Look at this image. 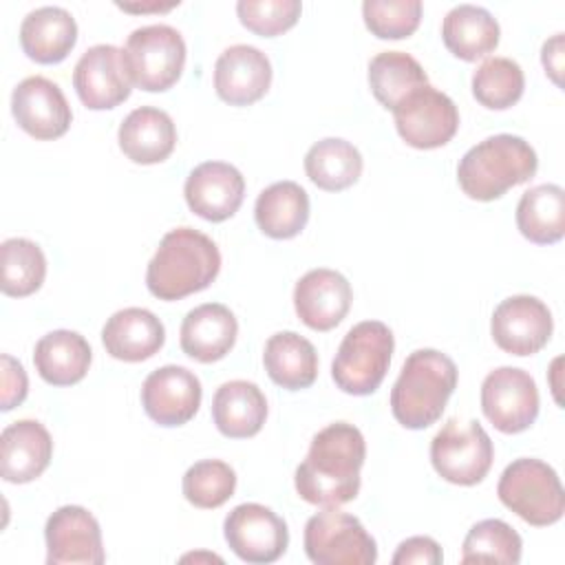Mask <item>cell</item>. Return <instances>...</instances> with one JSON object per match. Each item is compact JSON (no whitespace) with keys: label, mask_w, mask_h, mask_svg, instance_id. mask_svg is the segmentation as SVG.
<instances>
[{"label":"cell","mask_w":565,"mask_h":565,"mask_svg":"<svg viewBox=\"0 0 565 565\" xmlns=\"http://www.w3.org/2000/svg\"><path fill=\"white\" fill-rule=\"evenodd\" d=\"M366 444L353 424L335 422L318 430L309 452L296 468V492L311 505L338 508L360 492Z\"/></svg>","instance_id":"1"},{"label":"cell","mask_w":565,"mask_h":565,"mask_svg":"<svg viewBox=\"0 0 565 565\" xmlns=\"http://www.w3.org/2000/svg\"><path fill=\"white\" fill-rule=\"evenodd\" d=\"M221 271L216 243L194 227L170 230L146 269L148 291L159 300H181L212 285Z\"/></svg>","instance_id":"2"},{"label":"cell","mask_w":565,"mask_h":565,"mask_svg":"<svg viewBox=\"0 0 565 565\" xmlns=\"http://www.w3.org/2000/svg\"><path fill=\"white\" fill-rule=\"evenodd\" d=\"M455 386V362L437 349H417L391 388V413L404 428H428L441 417Z\"/></svg>","instance_id":"3"},{"label":"cell","mask_w":565,"mask_h":565,"mask_svg":"<svg viewBox=\"0 0 565 565\" xmlns=\"http://www.w3.org/2000/svg\"><path fill=\"white\" fill-rule=\"evenodd\" d=\"M539 159L534 148L516 135H492L472 146L457 166V181L466 196L494 201L510 188L536 174Z\"/></svg>","instance_id":"4"},{"label":"cell","mask_w":565,"mask_h":565,"mask_svg":"<svg viewBox=\"0 0 565 565\" xmlns=\"http://www.w3.org/2000/svg\"><path fill=\"white\" fill-rule=\"evenodd\" d=\"M393 333L380 320L351 327L331 362L335 386L349 395H371L380 388L393 355Z\"/></svg>","instance_id":"5"},{"label":"cell","mask_w":565,"mask_h":565,"mask_svg":"<svg viewBox=\"0 0 565 565\" xmlns=\"http://www.w3.org/2000/svg\"><path fill=\"white\" fill-rule=\"evenodd\" d=\"M497 494L508 510L536 527L561 521L565 512L561 479L556 470L541 459L521 457L505 466Z\"/></svg>","instance_id":"6"},{"label":"cell","mask_w":565,"mask_h":565,"mask_svg":"<svg viewBox=\"0 0 565 565\" xmlns=\"http://www.w3.org/2000/svg\"><path fill=\"white\" fill-rule=\"evenodd\" d=\"M124 60L135 86L148 93H163L183 73L185 42L170 24L139 26L126 40Z\"/></svg>","instance_id":"7"},{"label":"cell","mask_w":565,"mask_h":565,"mask_svg":"<svg viewBox=\"0 0 565 565\" xmlns=\"http://www.w3.org/2000/svg\"><path fill=\"white\" fill-rule=\"evenodd\" d=\"M494 446L477 419H448L430 441L435 472L457 486H475L490 472Z\"/></svg>","instance_id":"8"},{"label":"cell","mask_w":565,"mask_h":565,"mask_svg":"<svg viewBox=\"0 0 565 565\" xmlns=\"http://www.w3.org/2000/svg\"><path fill=\"white\" fill-rule=\"evenodd\" d=\"M305 552L316 565H373L377 561L375 539L358 516L324 508L305 525Z\"/></svg>","instance_id":"9"},{"label":"cell","mask_w":565,"mask_h":565,"mask_svg":"<svg viewBox=\"0 0 565 565\" xmlns=\"http://www.w3.org/2000/svg\"><path fill=\"white\" fill-rule=\"evenodd\" d=\"M393 117L399 137L417 150L446 146L459 128V110L455 102L430 84L408 93L393 108Z\"/></svg>","instance_id":"10"},{"label":"cell","mask_w":565,"mask_h":565,"mask_svg":"<svg viewBox=\"0 0 565 565\" xmlns=\"http://www.w3.org/2000/svg\"><path fill=\"white\" fill-rule=\"evenodd\" d=\"M481 411L490 424L505 435L527 430L539 415V388L534 377L516 366L490 371L481 384Z\"/></svg>","instance_id":"11"},{"label":"cell","mask_w":565,"mask_h":565,"mask_svg":"<svg viewBox=\"0 0 565 565\" xmlns=\"http://www.w3.org/2000/svg\"><path fill=\"white\" fill-rule=\"evenodd\" d=\"M230 550L245 563H274L289 545L287 523L267 505L241 503L223 521Z\"/></svg>","instance_id":"12"},{"label":"cell","mask_w":565,"mask_h":565,"mask_svg":"<svg viewBox=\"0 0 565 565\" xmlns=\"http://www.w3.org/2000/svg\"><path fill=\"white\" fill-rule=\"evenodd\" d=\"M73 86L79 102L90 110H108L126 102L132 79L124 51L113 44L90 46L75 64Z\"/></svg>","instance_id":"13"},{"label":"cell","mask_w":565,"mask_h":565,"mask_svg":"<svg viewBox=\"0 0 565 565\" xmlns=\"http://www.w3.org/2000/svg\"><path fill=\"white\" fill-rule=\"evenodd\" d=\"M552 313L536 296H510L492 313L490 331L497 347L510 355H534L552 338Z\"/></svg>","instance_id":"14"},{"label":"cell","mask_w":565,"mask_h":565,"mask_svg":"<svg viewBox=\"0 0 565 565\" xmlns=\"http://www.w3.org/2000/svg\"><path fill=\"white\" fill-rule=\"evenodd\" d=\"M49 565H102V530L97 519L82 505L57 508L44 525Z\"/></svg>","instance_id":"15"},{"label":"cell","mask_w":565,"mask_h":565,"mask_svg":"<svg viewBox=\"0 0 565 565\" xmlns=\"http://www.w3.org/2000/svg\"><path fill=\"white\" fill-rule=\"evenodd\" d=\"M11 113L18 126L40 141L62 137L73 119L62 88L42 75L24 77L13 88Z\"/></svg>","instance_id":"16"},{"label":"cell","mask_w":565,"mask_h":565,"mask_svg":"<svg viewBox=\"0 0 565 565\" xmlns=\"http://www.w3.org/2000/svg\"><path fill=\"white\" fill-rule=\"evenodd\" d=\"M203 388L185 366L166 364L152 371L141 384V406L159 426H183L201 406Z\"/></svg>","instance_id":"17"},{"label":"cell","mask_w":565,"mask_h":565,"mask_svg":"<svg viewBox=\"0 0 565 565\" xmlns=\"http://www.w3.org/2000/svg\"><path fill=\"white\" fill-rule=\"evenodd\" d=\"M188 207L212 223L234 216L245 196L243 174L225 161L199 163L183 185Z\"/></svg>","instance_id":"18"},{"label":"cell","mask_w":565,"mask_h":565,"mask_svg":"<svg viewBox=\"0 0 565 565\" xmlns=\"http://www.w3.org/2000/svg\"><path fill=\"white\" fill-rule=\"evenodd\" d=\"M353 291L349 280L327 267L307 271L294 287V307L298 318L313 331L338 327L351 309Z\"/></svg>","instance_id":"19"},{"label":"cell","mask_w":565,"mask_h":565,"mask_svg":"<svg viewBox=\"0 0 565 565\" xmlns=\"http://www.w3.org/2000/svg\"><path fill=\"white\" fill-rule=\"evenodd\" d=\"M271 84L269 57L249 44L225 49L214 64L216 95L230 106H249L258 102Z\"/></svg>","instance_id":"20"},{"label":"cell","mask_w":565,"mask_h":565,"mask_svg":"<svg viewBox=\"0 0 565 565\" xmlns=\"http://www.w3.org/2000/svg\"><path fill=\"white\" fill-rule=\"evenodd\" d=\"M53 457V439L35 419L9 424L0 435V475L9 483L38 479Z\"/></svg>","instance_id":"21"},{"label":"cell","mask_w":565,"mask_h":565,"mask_svg":"<svg viewBox=\"0 0 565 565\" xmlns=\"http://www.w3.org/2000/svg\"><path fill=\"white\" fill-rule=\"evenodd\" d=\"M102 342L108 355L121 362H143L159 353L166 342L163 322L148 309L126 307L115 311L104 329Z\"/></svg>","instance_id":"22"},{"label":"cell","mask_w":565,"mask_h":565,"mask_svg":"<svg viewBox=\"0 0 565 565\" xmlns=\"http://www.w3.org/2000/svg\"><path fill=\"white\" fill-rule=\"evenodd\" d=\"M179 335L188 358L210 364L232 351L238 335V322L225 305L205 302L188 311Z\"/></svg>","instance_id":"23"},{"label":"cell","mask_w":565,"mask_h":565,"mask_svg":"<svg viewBox=\"0 0 565 565\" xmlns=\"http://www.w3.org/2000/svg\"><path fill=\"white\" fill-rule=\"evenodd\" d=\"M117 141L130 161L141 166L161 163L177 146V128L166 110L139 106L119 124Z\"/></svg>","instance_id":"24"},{"label":"cell","mask_w":565,"mask_h":565,"mask_svg":"<svg viewBox=\"0 0 565 565\" xmlns=\"http://www.w3.org/2000/svg\"><path fill=\"white\" fill-rule=\"evenodd\" d=\"M77 42V22L62 7H38L20 24V44L38 64L62 62Z\"/></svg>","instance_id":"25"},{"label":"cell","mask_w":565,"mask_h":565,"mask_svg":"<svg viewBox=\"0 0 565 565\" xmlns=\"http://www.w3.org/2000/svg\"><path fill=\"white\" fill-rule=\"evenodd\" d=\"M93 360L90 344L77 331L57 329L42 335L33 349V364L40 377L53 386H71L84 380Z\"/></svg>","instance_id":"26"},{"label":"cell","mask_w":565,"mask_h":565,"mask_svg":"<svg viewBox=\"0 0 565 565\" xmlns=\"http://www.w3.org/2000/svg\"><path fill=\"white\" fill-rule=\"evenodd\" d=\"M212 419L221 435L232 439L254 437L267 419V399L263 391L247 380H232L216 388L212 399Z\"/></svg>","instance_id":"27"},{"label":"cell","mask_w":565,"mask_h":565,"mask_svg":"<svg viewBox=\"0 0 565 565\" xmlns=\"http://www.w3.org/2000/svg\"><path fill=\"white\" fill-rule=\"evenodd\" d=\"M499 35L501 29L497 18L477 4L452 7L441 24V40L446 49L463 62H475L492 53L499 44Z\"/></svg>","instance_id":"28"},{"label":"cell","mask_w":565,"mask_h":565,"mask_svg":"<svg viewBox=\"0 0 565 565\" xmlns=\"http://www.w3.org/2000/svg\"><path fill=\"white\" fill-rule=\"evenodd\" d=\"M263 364L271 382L287 391L309 388L318 377V353L313 344L296 331L274 333L265 342Z\"/></svg>","instance_id":"29"},{"label":"cell","mask_w":565,"mask_h":565,"mask_svg":"<svg viewBox=\"0 0 565 565\" xmlns=\"http://www.w3.org/2000/svg\"><path fill=\"white\" fill-rule=\"evenodd\" d=\"M258 230L269 238H294L309 221V196L296 181H278L265 188L254 205Z\"/></svg>","instance_id":"30"},{"label":"cell","mask_w":565,"mask_h":565,"mask_svg":"<svg viewBox=\"0 0 565 565\" xmlns=\"http://www.w3.org/2000/svg\"><path fill=\"white\" fill-rule=\"evenodd\" d=\"M519 232L536 243L552 245L565 236V192L556 183H543L523 192L516 205Z\"/></svg>","instance_id":"31"},{"label":"cell","mask_w":565,"mask_h":565,"mask_svg":"<svg viewBox=\"0 0 565 565\" xmlns=\"http://www.w3.org/2000/svg\"><path fill=\"white\" fill-rule=\"evenodd\" d=\"M360 150L338 137L316 141L305 154V172L313 185L327 192H340L351 188L362 174Z\"/></svg>","instance_id":"32"},{"label":"cell","mask_w":565,"mask_h":565,"mask_svg":"<svg viewBox=\"0 0 565 565\" xmlns=\"http://www.w3.org/2000/svg\"><path fill=\"white\" fill-rule=\"evenodd\" d=\"M424 84H428L426 71L404 51H382L369 62L371 93L388 110Z\"/></svg>","instance_id":"33"},{"label":"cell","mask_w":565,"mask_h":565,"mask_svg":"<svg viewBox=\"0 0 565 565\" xmlns=\"http://www.w3.org/2000/svg\"><path fill=\"white\" fill-rule=\"evenodd\" d=\"M2 294L24 298L35 294L46 276V258L38 243L29 238H7L0 245Z\"/></svg>","instance_id":"34"},{"label":"cell","mask_w":565,"mask_h":565,"mask_svg":"<svg viewBox=\"0 0 565 565\" xmlns=\"http://www.w3.org/2000/svg\"><path fill=\"white\" fill-rule=\"evenodd\" d=\"M525 88L521 66L510 57H488L472 73V95L490 110L514 106Z\"/></svg>","instance_id":"35"},{"label":"cell","mask_w":565,"mask_h":565,"mask_svg":"<svg viewBox=\"0 0 565 565\" xmlns=\"http://www.w3.org/2000/svg\"><path fill=\"white\" fill-rule=\"evenodd\" d=\"M521 536L501 519H483L470 527L461 547V563H512L521 561Z\"/></svg>","instance_id":"36"},{"label":"cell","mask_w":565,"mask_h":565,"mask_svg":"<svg viewBox=\"0 0 565 565\" xmlns=\"http://www.w3.org/2000/svg\"><path fill=\"white\" fill-rule=\"evenodd\" d=\"M236 490V472L221 459H203L192 463L183 475V497L194 508H221Z\"/></svg>","instance_id":"37"},{"label":"cell","mask_w":565,"mask_h":565,"mask_svg":"<svg viewBox=\"0 0 565 565\" xmlns=\"http://www.w3.org/2000/svg\"><path fill=\"white\" fill-rule=\"evenodd\" d=\"M362 18L380 40H402L417 31L422 20L419 0H364Z\"/></svg>","instance_id":"38"},{"label":"cell","mask_w":565,"mask_h":565,"mask_svg":"<svg viewBox=\"0 0 565 565\" xmlns=\"http://www.w3.org/2000/svg\"><path fill=\"white\" fill-rule=\"evenodd\" d=\"M298 0H241L236 4L238 20L245 29L263 38H274L289 31L300 18Z\"/></svg>","instance_id":"39"},{"label":"cell","mask_w":565,"mask_h":565,"mask_svg":"<svg viewBox=\"0 0 565 565\" xmlns=\"http://www.w3.org/2000/svg\"><path fill=\"white\" fill-rule=\"evenodd\" d=\"M444 561L441 547L430 536H411L397 545V552L393 554V565H439Z\"/></svg>","instance_id":"40"},{"label":"cell","mask_w":565,"mask_h":565,"mask_svg":"<svg viewBox=\"0 0 565 565\" xmlns=\"http://www.w3.org/2000/svg\"><path fill=\"white\" fill-rule=\"evenodd\" d=\"M29 391V380L24 366L13 360L11 355H2V393H0V408L11 411L13 406L22 404Z\"/></svg>","instance_id":"41"},{"label":"cell","mask_w":565,"mask_h":565,"mask_svg":"<svg viewBox=\"0 0 565 565\" xmlns=\"http://www.w3.org/2000/svg\"><path fill=\"white\" fill-rule=\"evenodd\" d=\"M545 73H550V77L561 84V71H563V33H556L552 40H547L543 44V53H541Z\"/></svg>","instance_id":"42"},{"label":"cell","mask_w":565,"mask_h":565,"mask_svg":"<svg viewBox=\"0 0 565 565\" xmlns=\"http://www.w3.org/2000/svg\"><path fill=\"white\" fill-rule=\"evenodd\" d=\"M174 4H179V2H170V4H152V7H132V4H117L119 9H124V11H150V9H154V11H166V9H172Z\"/></svg>","instance_id":"43"}]
</instances>
